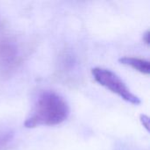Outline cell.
<instances>
[{"label": "cell", "instance_id": "3957f363", "mask_svg": "<svg viewBox=\"0 0 150 150\" xmlns=\"http://www.w3.org/2000/svg\"><path fill=\"white\" fill-rule=\"evenodd\" d=\"M120 63L126 65V66H130L134 69L145 74V75H149L150 73V63L149 61L140 59V58H135V57H122L119 59Z\"/></svg>", "mask_w": 150, "mask_h": 150}, {"label": "cell", "instance_id": "8992f818", "mask_svg": "<svg viewBox=\"0 0 150 150\" xmlns=\"http://www.w3.org/2000/svg\"><path fill=\"white\" fill-rule=\"evenodd\" d=\"M143 40H145L146 44L149 45V31H147L143 35Z\"/></svg>", "mask_w": 150, "mask_h": 150}, {"label": "cell", "instance_id": "277c9868", "mask_svg": "<svg viewBox=\"0 0 150 150\" xmlns=\"http://www.w3.org/2000/svg\"><path fill=\"white\" fill-rule=\"evenodd\" d=\"M12 138V133L8 130L0 129V149L6 146Z\"/></svg>", "mask_w": 150, "mask_h": 150}, {"label": "cell", "instance_id": "5b68a950", "mask_svg": "<svg viewBox=\"0 0 150 150\" xmlns=\"http://www.w3.org/2000/svg\"><path fill=\"white\" fill-rule=\"evenodd\" d=\"M141 121H142V124L143 125V127L149 131V118L147 116V115H144V114H142L141 115Z\"/></svg>", "mask_w": 150, "mask_h": 150}, {"label": "cell", "instance_id": "7a4b0ae2", "mask_svg": "<svg viewBox=\"0 0 150 150\" xmlns=\"http://www.w3.org/2000/svg\"><path fill=\"white\" fill-rule=\"evenodd\" d=\"M91 74L97 83L118 95L123 100L136 105L141 104V99L134 95L122 79L112 70L97 67L91 69Z\"/></svg>", "mask_w": 150, "mask_h": 150}, {"label": "cell", "instance_id": "6da1fadb", "mask_svg": "<svg viewBox=\"0 0 150 150\" xmlns=\"http://www.w3.org/2000/svg\"><path fill=\"white\" fill-rule=\"evenodd\" d=\"M66 100L53 91L40 92L25 120L24 127L34 128L40 126H56L65 121L69 115Z\"/></svg>", "mask_w": 150, "mask_h": 150}]
</instances>
